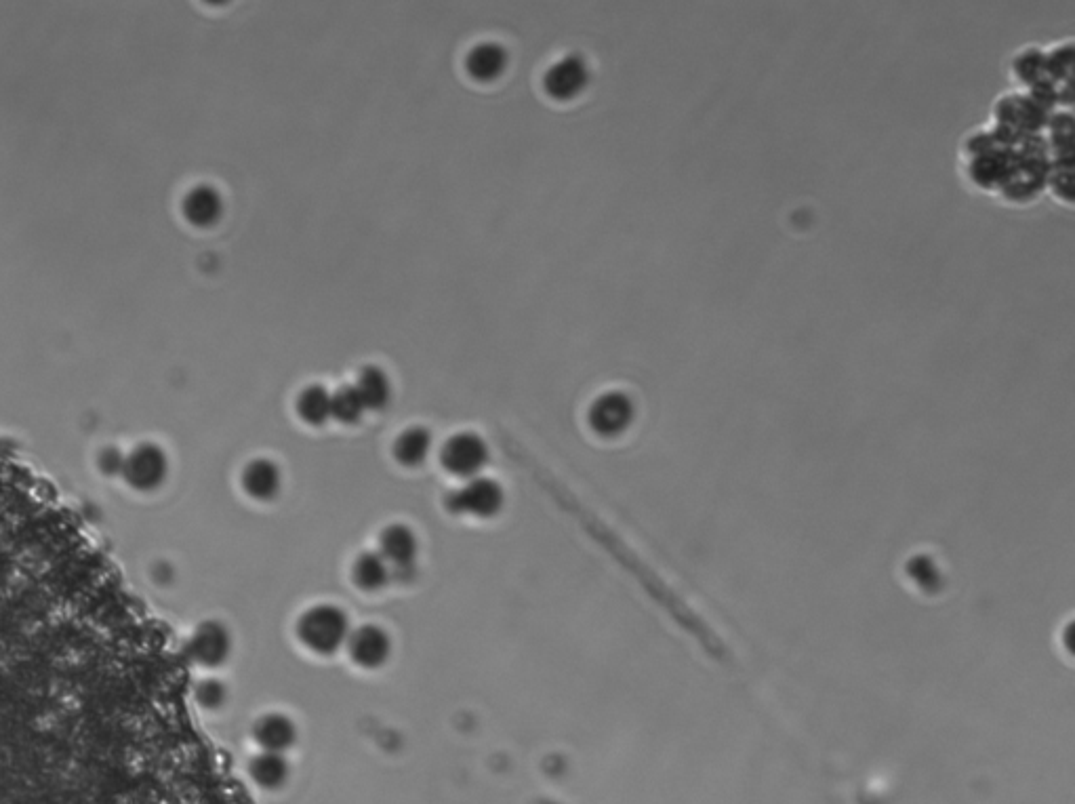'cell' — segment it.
<instances>
[{"instance_id":"obj_1","label":"cell","mask_w":1075,"mask_h":804,"mask_svg":"<svg viewBox=\"0 0 1075 804\" xmlns=\"http://www.w3.org/2000/svg\"><path fill=\"white\" fill-rule=\"evenodd\" d=\"M350 632L348 613L335 605L310 607L297 621L301 645L318 655L337 653L348 642Z\"/></svg>"},{"instance_id":"obj_2","label":"cell","mask_w":1075,"mask_h":804,"mask_svg":"<svg viewBox=\"0 0 1075 804\" xmlns=\"http://www.w3.org/2000/svg\"><path fill=\"white\" fill-rule=\"evenodd\" d=\"M169 472L171 461L167 451L156 442H139L125 453L120 478L137 493H154L169 480Z\"/></svg>"},{"instance_id":"obj_3","label":"cell","mask_w":1075,"mask_h":804,"mask_svg":"<svg viewBox=\"0 0 1075 804\" xmlns=\"http://www.w3.org/2000/svg\"><path fill=\"white\" fill-rule=\"evenodd\" d=\"M505 504V493L499 482L493 478L474 476L463 487L453 491L446 499V508L455 514L491 518L501 512Z\"/></svg>"},{"instance_id":"obj_4","label":"cell","mask_w":1075,"mask_h":804,"mask_svg":"<svg viewBox=\"0 0 1075 804\" xmlns=\"http://www.w3.org/2000/svg\"><path fill=\"white\" fill-rule=\"evenodd\" d=\"M489 447L474 432H461L451 436L440 449L442 468L459 478H474L489 464Z\"/></svg>"},{"instance_id":"obj_5","label":"cell","mask_w":1075,"mask_h":804,"mask_svg":"<svg viewBox=\"0 0 1075 804\" xmlns=\"http://www.w3.org/2000/svg\"><path fill=\"white\" fill-rule=\"evenodd\" d=\"M419 552V541L411 527L394 522L379 535V554L388 560L392 577L400 581H411L415 577V558Z\"/></svg>"},{"instance_id":"obj_6","label":"cell","mask_w":1075,"mask_h":804,"mask_svg":"<svg viewBox=\"0 0 1075 804\" xmlns=\"http://www.w3.org/2000/svg\"><path fill=\"white\" fill-rule=\"evenodd\" d=\"M186 655L202 668H219L232 655V634L217 619L202 621L192 632Z\"/></svg>"},{"instance_id":"obj_7","label":"cell","mask_w":1075,"mask_h":804,"mask_svg":"<svg viewBox=\"0 0 1075 804\" xmlns=\"http://www.w3.org/2000/svg\"><path fill=\"white\" fill-rule=\"evenodd\" d=\"M632 419H634L632 400L621 392H606L598 396L592 402L590 413H587V421H590L592 430L600 436L621 434L627 426L632 424Z\"/></svg>"},{"instance_id":"obj_8","label":"cell","mask_w":1075,"mask_h":804,"mask_svg":"<svg viewBox=\"0 0 1075 804\" xmlns=\"http://www.w3.org/2000/svg\"><path fill=\"white\" fill-rule=\"evenodd\" d=\"M346 645L356 666L367 668V670L381 668L392 655L390 634L381 626H375V623H367V626H360L354 632H350Z\"/></svg>"},{"instance_id":"obj_9","label":"cell","mask_w":1075,"mask_h":804,"mask_svg":"<svg viewBox=\"0 0 1075 804\" xmlns=\"http://www.w3.org/2000/svg\"><path fill=\"white\" fill-rule=\"evenodd\" d=\"M590 83V72L581 57L569 55L556 62L543 76V89L556 102H569Z\"/></svg>"},{"instance_id":"obj_10","label":"cell","mask_w":1075,"mask_h":804,"mask_svg":"<svg viewBox=\"0 0 1075 804\" xmlns=\"http://www.w3.org/2000/svg\"><path fill=\"white\" fill-rule=\"evenodd\" d=\"M223 196L217 188L209 184H198L190 188L181 200V215L190 226L198 230H209L217 226L223 217Z\"/></svg>"},{"instance_id":"obj_11","label":"cell","mask_w":1075,"mask_h":804,"mask_svg":"<svg viewBox=\"0 0 1075 804\" xmlns=\"http://www.w3.org/2000/svg\"><path fill=\"white\" fill-rule=\"evenodd\" d=\"M240 485L251 499L272 501L282 489V472L272 459L257 457L242 470Z\"/></svg>"},{"instance_id":"obj_12","label":"cell","mask_w":1075,"mask_h":804,"mask_svg":"<svg viewBox=\"0 0 1075 804\" xmlns=\"http://www.w3.org/2000/svg\"><path fill=\"white\" fill-rule=\"evenodd\" d=\"M253 737L263 748V752L285 754L295 746L297 727L287 714L270 712L255 722Z\"/></svg>"},{"instance_id":"obj_13","label":"cell","mask_w":1075,"mask_h":804,"mask_svg":"<svg viewBox=\"0 0 1075 804\" xmlns=\"http://www.w3.org/2000/svg\"><path fill=\"white\" fill-rule=\"evenodd\" d=\"M507 62H510V55L501 45L480 43L465 57V72L478 83H491L507 70Z\"/></svg>"},{"instance_id":"obj_14","label":"cell","mask_w":1075,"mask_h":804,"mask_svg":"<svg viewBox=\"0 0 1075 804\" xmlns=\"http://www.w3.org/2000/svg\"><path fill=\"white\" fill-rule=\"evenodd\" d=\"M249 775L263 790H280L291 779V765L285 754L261 752L251 760Z\"/></svg>"},{"instance_id":"obj_15","label":"cell","mask_w":1075,"mask_h":804,"mask_svg":"<svg viewBox=\"0 0 1075 804\" xmlns=\"http://www.w3.org/2000/svg\"><path fill=\"white\" fill-rule=\"evenodd\" d=\"M356 390L364 402V407L371 411H383L392 400V381L381 367L369 365L360 369L356 379Z\"/></svg>"},{"instance_id":"obj_16","label":"cell","mask_w":1075,"mask_h":804,"mask_svg":"<svg viewBox=\"0 0 1075 804\" xmlns=\"http://www.w3.org/2000/svg\"><path fill=\"white\" fill-rule=\"evenodd\" d=\"M354 584L364 592H377L392 579V569L379 552H362L352 565Z\"/></svg>"},{"instance_id":"obj_17","label":"cell","mask_w":1075,"mask_h":804,"mask_svg":"<svg viewBox=\"0 0 1075 804\" xmlns=\"http://www.w3.org/2000/svg\"><path fill=\"white\" fill-rule=\"evenodd\" d=\"M430 451H432V432L425 430L423 426L407 428L404 432H400V436L394 442V457L398 464L407 468L421 466L423 461L428 459Z\"/></svg>"},{"instance_id":"obj_18","label":"cell","mask_w":1075,"mask_h":804,"mask_svg":"<svg viewBox=\"0 0 1075 804\" xmlns=\"http://www.w3.org/2000/svg\"><path fill=\"white\" fill-rule=\"evenodd\" d=\"M295 407L303 424H308V426H324L333 417L331 392L327 388H322L320 384L303 388L297 396Z\"/></svg>"},{"instance_id":"obj_19","label":"cell","mask_w":1075,"mask_h":804,"mask_svg":"<svg viewBox=\"0 0 1075 804\" xmlns=\"http://www.w3.org/2000/svg\"><path fill=\"white\" fill-rule=\"evenodd\" d=\"M364 411H367V407H364L356 386H341L335 394H331V413L341 424H358Z\"/></svg>"},{"instance_id":"obj_20","label":"cell","mask_w":1075,"mask_h":804,"mask_svg":"<svg viewBox=\"0 0 1075 804\" xmlns=\"http://www.w3.org/2000/svg\"><path fill=\"white\" fill-rule=\"evenodd\" d=\"M228 699V689L226 685H223L221 680L217 678H207L198 682L196 687V701L200 703L205 710H217L221 708L223 703H226Z\"/></svg>"},{"instance_id":"obj_21","label":"cell","mask_w":1075,"mask_h":804,"mask_svg":"<svg viewBox=\"0 0 1075 804\" xmlns=\"http://www.w3.org/2000/svg\"><path fill=\"white\" fill-rule=\"evenodd\" d=\"M123 461H125V453L116 447H106L97 453V468L106 476H120Z\"/></svg>"}]
</instances>
